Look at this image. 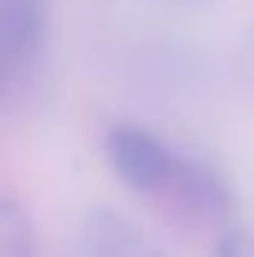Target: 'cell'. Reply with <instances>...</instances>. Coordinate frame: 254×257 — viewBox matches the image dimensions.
Returning a JSON list of instances; mask_svg holds the SVG:
<instances>
[{
    "instance_id": "6da1fadb",
    "label": "cell",
    "mask_w": 254,
    "mask_h": 257,
    "mask_svg": "<svg viewBox=\"0 0 254 257\" xmlns=\"http://www.w3.org/2000/svg\"><path fill=\"white\" fill-rule=\"evenodd\" d=\"M105 156L117 180L132 192H156L168 183L174 153L150 128L120 123L105 138Z\"/></svg>"
},
{
    "instance_id": "7a4b0ae2",
    "label": "cell",
    "mask_w": 254,
    "mask_h": 257,
    "mask_svg": "<svg viewBox=\"0 0 254 257\" xmlns=\"http://www.w3.org/2000/svg\"><path fill=\"white\" fill-rule=\"evenodd\" d=\"M84 242L93 257H165L132 218L111 206H96L87 212Z\"/></svg>"
},
{
    "instance_id": "3957f363",
    "label": "cell",
    "mask_w": 254,
    "mask_h": 257,
    "mask_svg": "<svg viewBox=\"0 0 254 257\" xmlns=\"http://www.w3.org/2000/svg\"><path fill=\"white\" fill-rule=\"evenodd\" d=\"M165 186H171L177 192L186 209H194L200 215H218L230 206V186L212 165H206L200 159H177L174 156V168H171V177Z\"/></svg>"
},
{
    "instance_id": "277c9868",
    "label": "cell",
    "mask_w": 254,
    "mask_h": 257,
    "mask_svg": "<svg viewBox=\"0 0 254 257\" xmlns=\"http://www.w3.org/2000/svg\"><path fill=\"white\" fill-rule=\"evenodd\" d=\"M48 0H0V54L9 63L27 60L45 39Z\"/></svg>"
},
{
    "instance_id": "5b68a950",
    "label": "cell",
    "mask_w": 254,
    "mask_h": 257,
    "mask_svg": "<svg viewBox=\"0 0 254 257\" xmlns=\"http://www.w3.org/2000/svg\"><path fill=\"white\" fill-rule=\"evenodd\" d=\"M0 257H36V230L21 200L0 194Z\"/></svg>"
},
{
    "instance_id": "8992f818",
    "label": "cell",
    "mask_w": 254,
    "mask_h": 257,
    "mask_svg": "<svg viewBox=\"0 0 254 257\" xmlns=\"http://www.w3.org/2000/svg\"><path fill=\"white\" fill-rule=\"evenodd\" d=\"M212 257H254V230L230 227L215 239Z\"/></svg>"
},
{
    "instance_id": "52a82bcc",
    "label": "cell",
    "mask_w": 254,
    "mask_h": 257,
    "mask_svg": "<svg viewBox=\"0 0 254 257\" xmlns=\"http://www.w3.org/2000/svg\"><path fill=\"white\" fill-rule=\"evenodd\" d=\"M9 60H6V57H3V54H0V93H3V87H6V78H9Z\"/></svg>"
}]
</instances>
